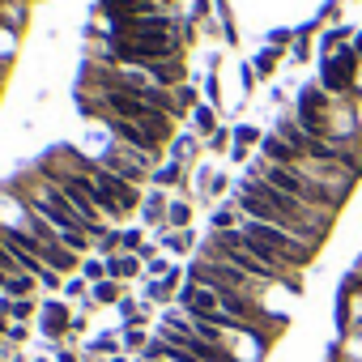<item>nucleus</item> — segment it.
I'll use <instances>...</instances> for the list:
<instances>
[{
    "mask_svg": "<svg viewBox=\"0 0 362 362\" xmlns=\"http://www.w3.org/2000/svg\"><path fill=\"white\" fill-rule=\"evenodd\" d=\"M86 362H94V358H86Z\"/></svg>",
    "mask_w": 362,
    "mask_h": 362,
    "instance_id": "28",
    "label": "nucleus"
},
{
    "mask_svg": "<svg viewBox=\"0 0 362 362\" xmlns=\"http://www.w3.org/2000/svg\"><path fill=\"white\" fill-rule=\"evenodd\" d=\"M162 247L166 252H188L192 247V230H166L162 235Z\"/></svg>",
    "mask_w": 362,
    "mask_h": 362,
    "instance_id": "14",
    "label": "nucleus"
},
{
    "mask_svg": "<svg viewBox=\"0 0 362 362\" xmlns=\"http://www.w3.org/2000/svg\"><path fill=\"white\" fill-rule=\"evenodd\" d=\"M39 362H47V358H39Z\"/></svg>",
    "mask_w": 362,
    "mask_h": 362,
    "instance_id": "27",
    "label": "nucleus"
},
{
    "mask_svg": "<svg viewBox=\"0 0 362 362\" xmlns=\"http://www.w3.org/2000/svg\"><path fill=\"white\" fill-rule=\"evenodd\" d=\"M9 341H26V324H13L9 328Z\"/></svg>",
    "mask_w": 362,
    "mask_h": 362,
    "instance_id": "22",
    "label": "nucleus"
},
{
    "mask_svg": "<svg viewBox=\"0 0 362 362\" xmlns=\"http://www.w3.org/2000/svg\"><path fill=\"white\" fill-rule=\"evenodd\" d=\"M26 205H30L43 222H52L56 235H77V230H86V222H81V214L69 205V197H64L56 184L39 179V175H35V192L26 197Z\"/></svg>",
    "mask_w": 362,
    "mask_h": 362,
    "instance_id": "1",
    "label": "nucleus"
},
{
    "mask_svg": "<svg viewBox=\"0 0 362 362\" xmlns=\"http://www.w3.org/2000/svg\"><path fill=\"white\" fill-rule=\"evenodd\" d=\"M235 226H239V214H230V209L214 214V230H235Z\"/></svg>",
    "mask_w": 362,
    "mask_h": 362,
    "instance_id": "19",
    "label": "nucleus"
},
{
    "mask_svg": "<svg viewBox=\"0 0 362 362\" xmlns=\"http://www.w3.org/2000/svg\"><path fill=\"white\" fill-rule=\"evenodd\" d=\"M64 298H90V281L77 273V277H69L64 281Z\"/></svg>",
    "mask_w": 362,
    "mask_h": 362,
    "instance_id": "18",
    "label": "nucleus"
},
{
    "mask_svg": "<svg viewBox=\"0 0 362 362\" xmlns=\"http://www.w3.org/2000/svg\"><path fill=\"white\" fill-rule=\"evenodd\" d=\"M39 328H43V337L47 341H64L69 332H73V315H69V307L64 303H56V298H47L43 307H39Z\"/></svg>",
    "mask_w": 362,
    "mask_h": 362,
    "instance_id": "4",
    "label": "nucleus"
},
{
    "mask_svg": "<svg viewBox=\"0 0 362 362\" xmlns=\"http://www.w3.org/2000/svg\"><path fill=\"white\" fill-rule=\"evenodd\" d=\"M39 290V277H30V273H13V277H5V294L9 298H30Z\"/></svg>",
    "mask_w": 362,
    "mask_h": 362,
    "instance_id": "9",
    "label": "nucleus"
},
{
    "mask_svg": "<svg viewBox=\"0 0 362 362\" xmlns=\"http://www.w3.org/2000/svg\"><path fill=\"white\" fill-rule=\"evenodd\" d=\"M166 209H170V201H166L162 192H149V197L141 201V222H145V226H166Z\"/></svg>",
    "mask_w": 362,
    "mask_h": 362,
    "instance_id": "7",
    "label": "nucleus"
},
{
    "mask_svg": "<svg viewBox=\"0 0 362 362\" xmlns=\"http://www.w3.org/2000/svg\"><path fill=\"white\" fill-rule=\"evenodd\" d=\"M153 5H162V9H166V5H175V0H153Z\"/></svg>",
    "mask_w": 362,
    "mask_h": 362,
    "instance_id": "25",
    "label": "nucleus"
},
{
    "mask_svg": "<svg viewBox=\"0 0 362 362\" xmlns=\"http://www.w3.org/2000/svg\"><path fill=\"white\" fill-rule=\"evenodd\" d=\"M141 264H145L141 256H128V252H119V256H111V260H107V277L124 286L128 277H141Z\"/></svg>",
    "mask_w": 362,
    "mask_h": 362,
    "instance_id": "6",
    "label": "nucleus"
},
{
    "mask_svg": "<svg viewBox=\"0 0 362 362\" xmlns=\"http://www.w3.org/2000/svg\"><path fill=\"white\" fill-rule=\"evenodd\" d=\"M188 222H192V209H188L184 201H170V209H166V226H170V230H188Z\"/></svg>",
    "mask_w": 362,
    "mask_h": 362,
    "instance_id": "12",
    "label": "nucleus"
},
{
    "mask_svg": "<svg viewBox=\"0 0 362 362\" xmlns=\"http://www.w3.org/2000/svg\"><path fill=\"white\" fill-rule=\"evenodd\" d=\"M149 345V337H145V324H124V349H145Z\"/></svg>",
    "mask_w": 362,
    "mask_h": 362,
    "instance_id": "13",
    "label": "nucleus"
},
{
    "mask_svg": "<svg viewBox=\"0 0 362 362\" xmlns=\"http://www.w3.org/2000/svg\"><path fill=\"white\" fill-rule=\"evenodd\" d=\"M56 362H77V354L73 349H56Z\"/></svg>",
    "mask_w": 362,
    "mask_h": 362,
    "instance_id": "23",
    "label": "nucleus"
},
{
    "mask_svg": "<svg viewBox=\"0 0 362 362\" xmlns=\"http://www.w3.org/2000/svg\"><path fill=\"white\" fill-rule=\"evenodd\" d=\"M0 341H5V337H0Z\"/></svg>",
    "mask_w": 362,
    "mask_h": 362,
    "instance_id": "29",
    "label": "nucleus"
},
{
    "mask_svg": "<svg viewBox=\"0 0 362 362\" xmlns=\"http://www.w3.org/2000/svg\"><path fill=\"white\" fill-rule=\"evenodd\" d=\"M107 124H111V132H115V145L136 149V153H149V158L158 162V153H162V141H158V136H149L141 124H128V119H111V115H107Z\"/></svg>",
    "mask_w": 362,
    "mask_h": 362,
    "instance_id": "3",
    "label": "nucleus"
},
{
    "mask_svg": "<svg viewBox=\"0 0 362 362\" xmlns=\"http://www.w3.org/2000/svg\"><path fill=\"white\" fill-rule=\"evenodd\" d=\"M239 230L252 235V239H260V243H269V247L286 260V269L311 260V243H303L298 235H290V230H281V226H273V222H256V218H243V214H239Z\"/></svg>",
    "mask_w": 362,
    "mask_h": 362,
    "instance_id": "2",
    "label": "nucleus"
},
{
    "mask_svg": "<svg viewBox=\"0 0 362 362\" xmlns=\"http://www.w3.org/2000/svg\"><path fill=\"white\" fill-rule=\"evenodd\" d=\"M145 243H141V230L132 226V230H119V252H128V256H136Z\"/></svg>",
    "mask_w": 362,
    "mask_h": 362,
    "instance_id": "17",
    "label": "nucleus"
},
{
    "mask_svg": "<svg viewBox=\"0 0 362 362\" xmlns=\"http://www.w3.org/2000/svg\"><path fill=\"white\" fill-rule=\"evenodd\" d=\"M197 128H201V132H214V115H209L205 107H197Z\"/></svg>",
    "mask_w": 362,
    "mask_h": 362,
    "instance_id": "21",
    "label": "nucleus"
},
{
    "mask_svg": "<svg viewBox=\"0 0 362 362\" xmlns=\"http://www.w3.org/2000/svg\"><path fill=\"white\" fill-rule=\"evenodd\" d=\"M264 158H269L273 166H290V162L298 158V149H294L290 141H264Z\"/></svg>",
    "mask_w": 362,
    "mask_h": 362,
    "instance_id": "10",
    "label": "nucleus"
},
{
    "mask_svg": "<svg viewBox=\"0 0 362 362\" xmlns=\"http://www.w3.org/2000/svg\"><path fill=\"white\" fill-rule=\"evenodd\" d=\"M81 277L90 281V286H98V281H107V260H81Z\"/></svg>",
    "mask_w": 362,
    "mask_h": 362,
    "instance_id": "15",
    "label": "nucleus"
},
{
    "mask_svg": "<svg viewBox=\"0 0 362 362\" xmlns=\"http://www.w3.org/2000/svg\"><path fill=\"white\" fill-rule=\"evenodd\" d=\"M43 264H47V269H56V273L64 277V273H77V269H81V256H77V252H69V247L56 239V243H43Z\"/></svg>",
    "mask_w": 362,
    "mask_h": 362,
    "instance_id": "5",
    "label": "nucleus"
},
{
    "mask_svg": "<svg viewBox=\"0 0 362 362\" xmlns=\"http://www.w3.org/2000/svg\"><path fill=\"white\" fill-rule=\"evenodd\" d=\"M197 5H205V0H197Z\"/></svg>",
    "mask_w": 362,
    "mask_h": 362,
    "instance_id": "26",
    "label": "nucleus"
},
{
    "mask_svg": "<svg viewBox=\"0 0 362 362\" xmlns=\"http://www.w3.org/2000/svg\"><path fill=\"white\" fill-rule=\"evenodd\" d=\"M90 303L94 307H119L124 303V290H119V281H98V286H90Z\"/></svg>",
    "mask_w": 362,
    "mask_h": 362,
    "instance_id": "8",
    "label": "nucleus"
},
{
    "mask_svg": "<svg viewBox=\"0 0 362 362\" xmlns=\"http://www.w3.org/2000/svg\"><path fill=\"white\" fill-rule=\"evenodd\" d=\"M9 328H13V320H9L5 311H0V337H9Z\"/></svg>",
    "mask_w": 362,
    "mask_h": 362,
    "instance_id": "24",
    "label": "nucleus"
},
{
    "mask_svg": "<svg viewBox=\"0 0 362 362\" xmlns=\"http://www.w3.org/2000/svg\"><path fill=\"white\" fill-rule=\"evenodd\" d=\"M256 136H260V132H256V128H252V124H243V128H239V132H235V141H239V149H243V145H252V141H256Z\"/></svg>",
    "mask_w": 362,
    "mask_h": 362,
    "instance_id": "20",
    "label": "nucleus"
},
{
    "mask_svg": "<svg viewBox=\"0 0 362 362\" xmlns=\"http://www.w3.org/2000/svg\"><path fill=\"white\" fill-rule=\"evenodd\" d=\"M86 349H90V354H103V358H115V354H119V341H115L111 332H103V337H94Z\"/></svg>",
    "mask_w": 362,
    "mask_h": 362,
    "instance_id": "16",
    "label": "nucleus"
},
{
    "mask_svg": "<svg viewBox=\"0 0 362 362\" xmlns=\"http://www.w3.org/2000/svg\"><path fill=\"white\" fill-rule=\"evenodd\" d=\"M149 179H153V188H170V184H179V179H184V166H179V162H166V166H158Z\"/></svg>",
    "mask_w": 362,
    "mask_h": 362,
    "instance_id": "11",
    "label": "nucleus"
}]
</instances>
